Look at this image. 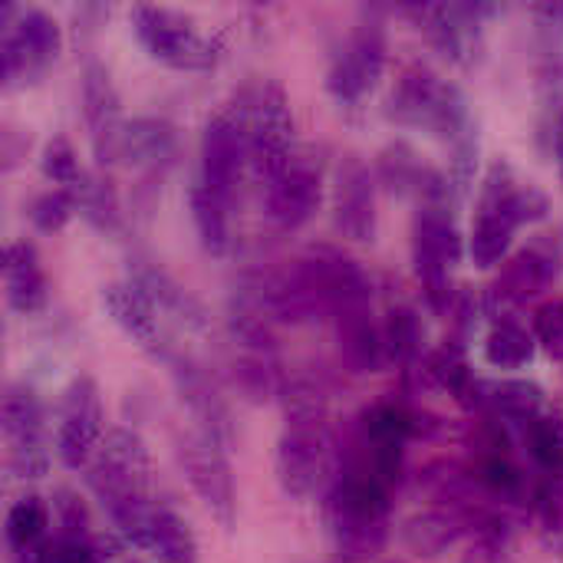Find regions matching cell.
<instances>
[{"mask_svg": "<svg viewBox=\"0 0 563 563\" xmlns=\"http://www.w3.org/2000/svg\"><path fill=\"white\" fill-rule=\"evenodd\" d=\"M376 172L366 165L363 155L346 152L333 165L330 185V214L340 238L353 244H373L379 234V211H376Z\"/></svg>", "mask_w": 563, "mask_h": 563, "instance_id": "obj_17", "label": "cell"}, {"mask_svg": "<svg viewBox=\"0 0 563 563\" xmlns=\"http://www.w3.org/2000/svg\"><path fill=\"white\" fill-rule=\"evenodd\" d=\"M472 531V521L449 505H432L426 511H416L412 518L402 521L399 528V541L412 558L432 561L449 554L465 534Z\"/></svg>", "mask_w": 563, "mask_h": 563, "instance_id": "obj_26", "label": "cell"}, {"mask_svg": "<svg viewBox=\"0 0 563 563\" xmlns=\"http://www.w3.org/2000/svg\"><path fill=\"white\" fill-rule=\"evenodd\" d=\"M129 280L145 290V297L158 307V313H168V317H175L178 323H185L191 330H201L208 323V313H205L201 300L188 287H181L162 264L132 261Z\"/></svg>", "mask_w": 563, "mask_h": 563, "instance_id": "obj_28", "label": "cell"}, {"mask_svg": "<svg viewBox=\"0 0 563 563\" xmlns=\"http://www.w3.org/2000/svg\"><path fill=\"white\" fill-rule=\"evenodd\" d=\"M231 383H234V389L244 399H251V402H271V399H280L287 376L280 373L277 353L234 346V356H231Z\"/></svg>", "mask_w": 563, "mask_h": 563, "instance_id": "obj_30", "label": "cell"}, {"mask_svg": "<svg viewBox=\"0 0 563 563\" xmlns=\"http://www.w3.org/2000/svg\"><path fill=\"white\" fill-rule=\"evenodd\" d=\"M79 214L86 218L89 228H96L99 234H119L122 228V205H119V191L115 181L102 172H86V178L79 181V188L73 191Z\"/></svg>", "mask_w": 563, "mask_h": 563, "instance_id": "obj_34", "label": "cell"}, {"mask_svg": "<svg viewBox=\"0 0 563 563\" xmlns=\"http://www.w3.org/2000/svg\"><path fill=\"white\" fill-rule=\"evenodd\" d=\"M185 201H188V214H191L198 244L211 257H224L231 247V211H228L231 201L224 195H218L211 185H205L198 175H191Z\"/></svg>", "mask_w": 563, "mask_h": 563, "instance_id": "obj_29", "label": "cell"}, {"mask_svg": "<svg viewBox=\"0 0 563 563\" xmlns=\"http://www.w3.org/2000/svg\"><path fill=\"white\" fill-rule=\"evenodd\" d=\"M284 429L274 445L277 485L294 501H310L336 478V439L330 429V396L310 379L297 376L280 393Z\"/></svg>", "mask_w": 563, "mask_h": 563, "instance_id": "obj_2", "label": "cell"}, {"mask_svg": "<svg viewBox=\"0 0 563 563\" xmlns=\"http://www.w3.org/2000/svg\"><path fill=\"white\" fill-rule=\"evenodd\" d=\"M548 214H551V198L538 185L521 181L505 158L492 162L478 191V205L465 244L472 264L482 271L501 267L511 254L515 234L525 224L544 221Z\"/></svg>", "mask_w": 563, "mask_h": 563, "instance_id": "obj_3", "label": "cell"}, {"mask_svg": "<svg viewBox=\"0 0 563 563\" xmlns=\"http://www.w3.org/2000/svg\"><path fill=\"white\" fill-rule=\"evenodd\" d=\"M462 563H511V534L508 528H495L485 534H475Z\"/></svg>", "mask_w": 563, "mask_h": 563, "instance_id": "obj_42", "label": "cell"}, {"mask_svg": "<svg viewBox=\"0 0 563 563\" xmlns=\"http://www.w3.org/2000/svg\"><path fill=\"white\" fill-rule=\"evenodd\" d=\"M53 511L59 521V538H73V541H89V511L86 501L73 492V488H56L53 495Z\"/></svg>", "mask_w": 563, "mask_h": 563, "instance_id": "obj_40", "label": "cell"}, {"mask_svg": "<svg viewBox=\"0 0 563 563\" xmlns=\"http://www.w3.org/2000/svg\"><path fill=\"white\" fill-rule=\"evenodd\" d=\"M327 195V168L313 148H297L290 165L264 185V211L280 231H300L310 224Z\"/></svg>", "mask_w": 563, "mask_h": 563, "instance_id": "obj_18", "label": "cell"}, {"mask_svg": "<svg viewBox=\"0 0 563 563\" xmlns=\"http://www.w3.org/2000/svg\"><path fill=\"white\" fill-rule=\"evenodd\" d=\"M132 563H135V561H132Z\"/></svg>", "mask_w": 563, "mask_h": 563, "instance_id": "obj_45", "label": "cell"}, {"mask_svg": "<svg viewBox=\"0 0 563 563\" xmlns=\"http://www.w3.org/2000/svg\"><path fill=\"white\" fill-rule=\"evenodd\" d=\"M323 531L343 563L376 558L393 538V488L343 465L323 495Z\"/></svg>", "mask_w": 563, "mask_h": 563, "instance_id": "obj_4", "label": "cell"}, {"mask_svg": "<svg viewBox=\"0 0 563 563\" xmlns=\"http://www.w3.org/2000/svg\"><path fill=\"white\" fill-rule=\"evenodd\" d=\"M383 343H386V360L402 366V373H419L422 360H426V330L422 320L416 313V307L409 303H393L383 317Z\"/></svg>", "mask_w": 563, "mask_h": 563, "instance_id": "obj_31", "label": "cell"}, {"mask_svg": "<svg viewBox=\"0 0 563 563\" xmlns=\"http://www.w3.org/2000/svg\"><path fill=\"white\" fill-rule=\"evenodd\" d=\"M63 49V26L43 7L3 3L0 10V79L3 89L36 82Z\"/></svg>", "mask_w": 563, "mask_h": 563, "instance_id": "obj_9", "label": "cell"}, {"mask_svg": "<svg viewBox=\"0 0 563 563\" xmlns=\"http://www.w3.org/2000/svg\"><path fill=\"white\" fill-rule=\"evenodd\" d=\"M376 181L396 195L412 198L416 205H455L459 191L449 178V172L429 165L416 145L406 139H393L376 155Z\"/></svg>", "mask_w": 563, "mask_h": 563, "instance_id": "obj_20", "label": "cell"}, {"mask_svg": "<svg viewBox=\"0 0 563 563\" xmlns=\"http://www.w3.org/2000/svg\"><path fill=\"white\" fill-rule=\"evenodd\" d=\"M330 323H333L340 360L346 363L350 373L366 376V373H379L389 363L386 343H383V320H376L373 307L343 310Z\"/></svg>", "mask_w": 563, "mask_h": 563, "instance_id": "obj_25", "label": "cell"}, {"mask_svg": "<svg viewBox=\"0 0 563 563\" xmlns=\"http://www.w3.org/2000/svg\"><path fill=\"white\" fill-rule=\"evenodd\" d=\"M465 238L459 231L452 205H419L412 214V271L432 313H452L455 290L452 271L465 254Z\"/></svg>", "mask_w": 563, "mask_h": 563, "instance_id": "obj_7", "label": "cell"}, {"mask_svg": "<svg viewBox=\"0 0 563 563\" xmlns=\"http://www.w3.org/2000/svg\"><path fill=\"white\" fill-rule=\"evenodd\" d=\"M482 353H485V363L495 366V369H525V366L534 363L538 340L518 320L495 317L492 327H488V333H485Z\"/></svg>", "mask_w": 563, "mask_h": 563, "instance_id": "obj_33", "label": "cell"}, {"mask_svg": "<svg viewBox=\"0 0 563 563\" xmlns=\"http://www.w3.org/2000/svg\"><path fill=\"white\" fill-rule=\"evenodd\" d=\"M386 119L406 129H422L449 148V178L459 198L475 185L482 135L465 89L439 76L429 63H406L386 99Z\"/></svg>", "mask_w": 563, "mask_h": 563, "instance_id": "obj_1", "label": "cell"}, {"mask_svg": "<svg viewBox=\"0 0 563 563\" xmlns=\"http://www.w3.org/2000/svg\"><path fill=\"white\" fill-rule=\"evenodd\" d=\"M40 563H99L96 551L89 541H73V538H56V541H46L40 551H36Z\"/></svg>", "mask_w": 563, "mask_h": 563, "instance_id": "obj_43", "label": "cell"}, {"mask_svg": "<svg viewBox=\"0 0 563 563\" xmlns=\"http://www.w3.org/2000/svg\"><path fill=\"white\" fill-rule=\"evenodd\" d=\"M40 172L46 181H53L56 188H66V191H76L79 181L86 178V168L79 165V155L66 135L46 139V145L40 152Z\"/></svg>", "mask_w": 563, "mask_h": 563, "instance_id": "obj_37", "label": "cell"}, {"mask_svg": "<svg viewBox=\"0 0 563 563\" xmlns=\"http://www.w3.org/2000/svg\"><path fill=\"white\" fill-rule=\"evenodd\" d=\"M162 363L168 366V376L175 383L181 406L195 419V432L218 442L221 449H231L234 445V416H231V406H228L221 386L208 376V369L198 360H191L188 353H178L172 346L165 350Z\"/></svg>", "mask_w": 563, "mask_h": 563, "instance_id": "obj_19", "label": "cell"}, {"mask_svg": "<svg viewBox=\"0 0 563 563\" xmlns=\"http://www.w3.org/2000/svg\"><path fill=\"white\" fill-rule=\"evenodd\" d=\"M402 16L426 33V40L455 66L472 69L485 56V23L505 7L498 3H406L399 7Z\"/></svg>", "mask_w": 563, "mask_h": 563, "instance_id": "obj_11", "label": "cell"}, {"mask_svg": "<svg viewBox=\"0 0 563 563\" xmlns=\"http://www.w3.org/2000/svg\"><path fill=\"white\" fill-rule=\"evenodd\" d=\"M129 26L148 59H155L168 69H178V73L214 69L224 53L218 36H208L195 23V16L172 10V7L135 3L129 10Z\"/></svg>", "mask_w": 563, "mask_h": 563, "instance_id": "obj_6", "label": "cell"}, {"mask_svg": "<svg viewBox=\"0 0 563 563\" xmlns=\"http://www.w3.org/2000/svg\"><path fill=\"white\" fill-rule=\"evenodd\" d=\"M0 429L7 445V472L20 482L43 478L49 472V435H46V409L33 386L10 383L0 402Z\"/></svg>", "mask_w": 563, "mask_h": 563, "instance_id": "obj_12", "label": "cell"}, {"mask_svg": "<svg viewBox=\"0 0 563 563\" xmlns=\"http://www.w3.org/2000/svg\"><path fill=\"white\" fill-rule=\"evenodd\" d=\"M534 33H538V59H563V3H534Z\"/></svg>", "mask_w": 563, "mask_h": 563, "instance_id": "obj_39", "label": "cell"}, {"mask_svg": "<svg viewBox=\"0 0 563 563\" xmlns=\"http://www.w3.org/2000/svg\"><path fill=\"white\" fill-rule=\"evenodd\" d=\"M148 478H152L148 445L135 429H109L92 462L86 465V485L102 505V511L112 518V525H122L125 518H132L139 508L152 501Z\"/></svg>", "mask_w": 563, "mask_h": 563, "instance_id": "obj_5", "label": "cell"}, {"mask_svg": "<svg viewBox=\"0 0 563 563\" xmlns=\"http://www.w3.org/2000/svg\"><path fill=\"white\" fill-rule=\"evenodd\" d=\"M244 119H247V145H251V172L261 185L274 181L290 158L297 155V122L290 109V96L280 79H261L241 92Z\"/></svg>", "mask_w": 563, "mask_h": 563, "instance_id": "obj_8", "label": "cell"}, {"mask_svg": "<svg viewBox=\"0 0 563 563\" xmlns=\"http://www.w3.org/2000/svg\"><path fill=\"white\" fill-rule=\"evenodd\" d=\"M3 297L20 317H33L49 300V277L43 271L40 251L26 238H13L3 247Z\"/></svg>", "mask_w": 563, "mask_h": 563, "instance_id": "obj_24", "label": "cell"}, {"mask_svg": "<svg viewBox=\"0 0 563 563\" xmlns=\"http://www.w3.org/2000/svg\"><path fill=\"white\" fill-rule=\"evenodd\" d=\"M419 373L429 376L432 386H439V389H445L449 396H455L462 406L468 402V396H472L475 386H478V376L472 373V363H468V346H465V340H445L442 346L429 350Z\"/></svg>", "mask_w": 563, "mask_h": 563, "instance_id": "obj_32", "label": "cell"}, {"mask_svg": "<svg viewBox=\"0 0 563 563\" xmlns=\"http://www.w3.org/2000/svg\"><path fill=\"white\" fill-rule=\"evenodd\" d=\"M102 310L109 313V320L145 353H152L155 360L165 356L168 343L162 336V327H158V307L145 297V290L132 280H115V284H106L102 294Z\"/></svg>", "mask_w": 563, "mask_h": 563, "instance_id": "obj_23", "label": "cell"}, {"mask_svg": "<svg viewBox=\"0 0 563 563\" xmlns=\"http://www.w3.org/2000/svg\"><path fill=\"white\" fill-rule=\"evenodd\" d=\"M563 271V251L561 244L548 234L534 238L528 247L515 251L505 264L501 274L485 300V307H518L528 303L534 297H541L551 284H558Z\"/></svg>", "mask_w": 563, "mask_h": 563, "instance_id": "obj_21", "label": "cell"}, {"mask_svg": "<svg viewBox=\"0 0 563 563\" xmlns=\"http://www.w3.org/2000/svg\"><path fill=\"white\" fill-rule=\"evenodd\" d=\"M247 168H251L247 119H244V106L238 96L234 102H224L221 109H214L205 119L201 139H198V172L195 175L231 201Z\"/></svg>", "mask_w": 563, "mask_h": 563, "instance_id": "obj_13", "label": "cell"}, {"mask_svg": "<svg viewBox=\"0 0 563 563\" xmlns=\"http://www.w3.org/2000/svg\"><path fill=\"white\" fill-rule=\"evenodd\" d=\"M175 152H178V132L168 119L135 115V119H125L115 162L129 168H162L175 158Z\"/></svg>", "mask_w": 563, "mask_h": 563, "instance_id": "obj_27", "label": "cell"}, {"mask_svg": "<svg viewBox=\"0 0 563 563\" xmlns=\"http://www.w3.org/2000/svg\"><path fill=\"white\" fill-rule=\"evenodd\" d=\"M534 340L538 346L551 356L563 363V297L554 303H544L538 313H534Z\"/></svg>", "mask_w": 563, "mask_h": 563, "instance_id": "obj_41", "label": "cell"}, {"mask_svg": "<svg viewBox=\"0 0 563 563\" xmlns=\"http://www.w3.org/2000/svg\"><path fill=\"white\" fill-rule=\"evenodd\" d=\"M531 462L544 472V478H563V416L541 412L534 422L521 429Z\"/></svg>", "mask_w": 563, "mask_h": 563, "instance_id": "obj_36", "label": "cell"}, {"mask_svg": "<svg viewBox=\"0 0 563 563\" xmlns=\"http://www.w3.org/2000/svg\"><path fill=\"white\" fill-rule=\"evenodd\" d=\"M106 439V409L102 393L92 376H76L59 393L53 452L63 468L79 472L92 462L99 442Z\"/></svg>", "mask_w": 563, "mask_h": 563, "instance_id": "obj_14", "label": "cell"}, {"mask_svg": "<svg viewBox=\"0 0 563 563\" xmlns=\"http://www.w3.org/2000/svg\"><path fill=\"white\" fill-rule=\"evenodd\" d=\"M46 528H49V508L36 495H23L10 505L7 521H3V538L10 554H26L46 544Z\"/></svg>", "mask_w": 563, "mask_h": 563, "instance_id": "obj_35", "label": "cell"}, {"mask_svg": "<svg viewBox=\"0 0 563 563\" xmlns=\"http://www.w3.org/2000/svg\"><path fill=\"white\" fill-rule=\"evenodd\" d=\"M40 551V548H36ZM36 551H26V554H13V563H40Z\"/></svg>", "mask_w": 563, "mask_h": 563, "instance_id": "obj_44", "label": "cell"}, {"mask_svg": "<svg viewBox=\"0 0 563 563\" xmlns=\"http://www.w3.org/2000/svg\"><path fill=\"white\" fill-rule=\"evenodd\" d=\"M79 96H82V119H86V129H89L92 155H96L99 165H112L115 152H119V135L125 129V119H122L119 89H115L112 73H109V66L102 59H86Z\"/></svg>", "mask_w": 563, "mask_h": 563, "instance_id": "obj_22", "label": "cell"}, {"mask_svg": "<svg viewBox=\"0 0 563 563\" xmlns=\"http://www.w3.org/2000/svg\"><path fill=\"white\" fill-rule=\"evenodd\" d=\"M303 280L317 294V300L327 310V320H333L343 310L373 307V277L366 267L346 254L336 244H310L300 257H294Z\"/></svg>", "mask_w": 563, "mask_h": 563, "instance_id": "obj_15", "label": "cell"}, {"mask_svg": "<svg viewBox=\"0 0 563 563\" xmlns=\"http://www.w3.org/2000/svg\"><path fill=\"white\" fill-rule=\"evenodd\" d=\"M76 214H79L76 195L66 191V188L40 191V195L30 201V208H26V218H30V224H33L40 234H59Z\"/></svg>", "mask_w": 563, "mask_h": 563, "instance_id": "obj_38", "label": "cell"}, {"mask_svg": "<svg viewBox=\"0 0 563 563\" xmlns=\"http://www.w3.org/2000/svg\"><path fill=\"white\" fill-rule=\"evenodd\" d=\"M178 465H181L191 492L205 505V511L224 531H231L238 525V488H234L228 449L205 439L201 432H188L178 439Z\"/></svg>", "mask_w": 563, "mask_h": 563, "instance_id": "obj_16", "label": "cell"}, {"mask_svg": "<svg viewBox=\"0 0 563 563\" xmlns=\"http://www.w3.org/2000/svg\"><path fill=\"white\" fill-rule=\"evenodd\" d=\"M389 59V33L386 23L369 13L353 23V30L340 40L327 63V92L340 109H363V102L376 92Z\"/></svg>", "mask_w": 563, "mask_h": 563, "instance_id": "obj_10", "label": "cell"}]
</instances>
